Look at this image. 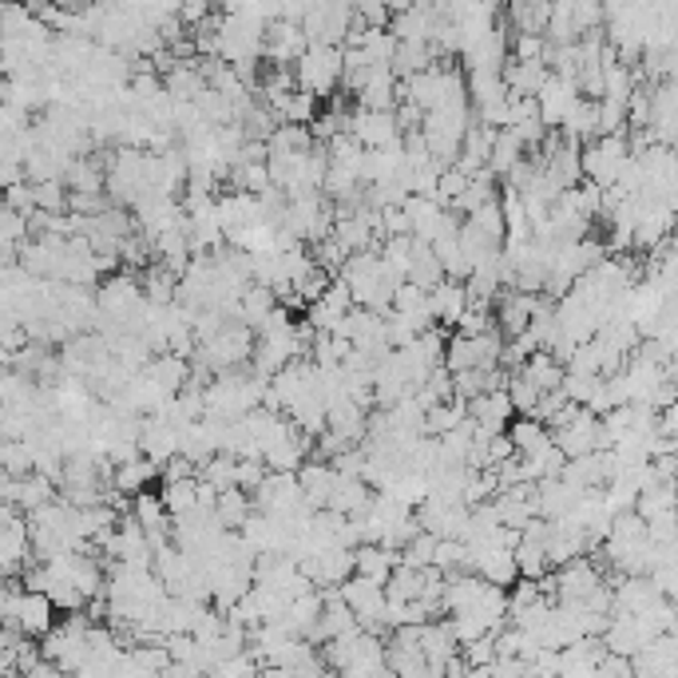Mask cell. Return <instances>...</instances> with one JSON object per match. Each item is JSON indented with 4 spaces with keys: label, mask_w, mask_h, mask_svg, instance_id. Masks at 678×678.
<instances>
[{
    "label": "cell",
    "mask_w": 678,
    "mask_h": 678,
    "mask_svg": "<svg viewBox=\"0 0 678 678\" xmlns=\"http://www.w3.org/2000/svg\"><path fill=\"white\" fill-rule=\"evenodd\" d=\"M337 476H342V472L334 469V461H322V456H314V461H306L298 469L302 492H306V500L314 508H330L334 489H337Z\"/></svg>",
    "instance_id": "18"
},
{
    "label": "cell",
    "mask_w": 678,
    "mask_h": 678,
    "mask_svg": "<svg viewBox=\"0 0 678 678\" xmlns=\"http://www.w3.org/2000/svg\"><path fill=\"white\" fill-rule=\"evenodd\" d=\"M469 416L480 429H489V433H508V425L515 421V401L512 393H508V385H497V390L472 397Z\"/></svg>",
    "instance_id": "14"
},
{
    "label": "cell",
    "mask_w": 678,
    "mask_h": 678,
    "mask_svg": "<svg viewBox=\"0 0 678 678\" xmlns=\"http://www.w3.org/2000/svg\"><path fill=\"white\" fill-rule=\"evenodd\" d=\"M278 306L282 302H278V294H274V286H266V282H250L246 294H243V302H238V322H246L250 330H258Z\"/></svg>",
    "instance_id": "24"
},
{
    "label": "cell",
    "mask_w": 678,
    "mask_h": 678,
    "mask_svg": "<svg viewBox=\"0 0 678 678\" xmlns=\"http://www.w3.org/2000/svg\"><path fill=\"white\" fill-rule=\"evenodd\" d=\"M552 579H556V599H560V603H579V599H588L591 591H596L599 583H603L607 571H603V563H599V560L576 556L571 563L556 568Z\"/></svg>",
    "instance_id": "9"
},
{
    "label": "cell",
    "mask_w": 678,
    "mask_h": 678,
    "mask_svg": "<svg viewBox=\"0 0 678 678\" xmlns=\"http://www.w3.org/2000/svg\"><path fill=\"white\" fill-rule=\"evenodd\" d=\"M334 278H337L334 271H326V266H322V263H314V271H309L306 278H302L294 289H298L302 302H306V306H309V302H317V298H322V294H326L330 282H334Z\"/></svg>",
    "instance_id": "39"
},
{
    "label": "cell",
    "mask_w": 678,
    "mask_h": 678,
    "mask_svg": "<svg viewBox=\"0 0 678 678\" xmlns=\"http://www.w3.org/2000/svg\"><path fill=\"white\" fill-rule=\"evenodd\" d=\"M659 433L662 436H678V397L659 413Z\"/></svg>",
    "instance_id": "41"
},
{
    "label": "cell",
    "mask_w": 678,
    "mask_h": 678,
    "mask_svg": "<svg viewBox=\"0 0 678 678\" xmlns=\"http://www.w3.org/2000/svg\"><path fill=\"white\" fill-rule=\"evenodd\" d=\"M579 96H583V91H579V80H576V76L552 72V80L543 83L540 96H535V100H540V119H543L548 127H552V131H560L563 119L571 116V108H576Z\"/></svg>",
    "instance_id": "11"
},
{
    "label": "cell",
    "mask_w": 678,
    "mask_h": 678,
    "mask_svg": "<svg viewBox=\"0 0 678 678\" xmlns=\"http://www.w3.org/2000/svg\"><path fill=\"white\" fill-rule=\"evenodd\" d=\"M215 515L223 520V528H243L246 520L254 515V492L246 489H223L218 492V504H215Z\"/></svg>",
    "instance_id": "29"
},
{
    "label": "cell",
    "mask_w": 678,
    "mask_h": 678,
    "mask_svg": "<svg viewBox=\"0 0 678 678\" xmlns=\"http://www.w3.org/2000/svg\"><path fill=\"white\" fill-rule=\"evenodd\" d=\"M416 515H421V528H429V532L441 535V540H449V535L452 540H464L472 508L469 504H444V500L429 497L425 504L416 508Z\"/></svg>",
    "instance_id": "13"
},
{
    "label": "cell",
    "mask_w": 678,
    "mask_h": 678,
    "mask_svg": "<svg viewBox=\"0 0 678 678\" xmlns=\"http://www.w3.org/2000/svg\"><path fill=\"white\" fill-rule=\"evenodd\" d=\"M469 421V401L464 397H452V401H441V405L429 409L425 416V433L429 436H444L449 429H461Z\"/></svg>",
    "instance_id": "30"
},
{
    "label": "cell",
    "mask_w": 678,
    "mask_h": 678,
    "mask_svg": "<svg viewBox=\"0 0 678 678\" xmlns=\"http://www.w3.org/2000/svg\"><path fill=\"white\" fill-rule=\"evenodd\" d=\"M433 250L441 254L444 274H449V278L464 282V278H469V274H472L469 254H464V246H461V230H456V235H449V238H436V243H433Z\"/></svg>",
    "instance_id": "33"
},
{
    "label": "cell",
    "mask_w": 678,
    "mask_h": 678,
    "mask_svg": "<svg viewBox=\"0 0 678 678\" xmlns=\"http://www.w3.org/2000/svg\"><path fill=\"white\" fill-rule=\"evenodd\" d=\"M401 568L397 548H385V543H357V576H370L377 583H390V576Z\"/></svg>",
    "instance_id": "23"
},
{
    "label": "cell",
    "mask_w": 678,
    "mask_h": 678,
    "mask_svg": "<svg viewBox=\"0 0 678 678\" xmlns=\"http://www.w3.org/2000/svg\"><path fill=\"white\" fill-rule=\"evenodd\" d=\"M512 56L515 60H548V37L543 32H515Z\"/></svg>",
    "instance_id": "40"
},
{
    "label": "cell",
    "mask_w": 678,
    "mask_h": 678,
    "mask_svg": "<svg viewBox=\"0 0 678 678\" xmlns=\"http://www.w3.org/2000/svg\"><path fill=\"white\" fill-rule=\"evenodd\" d=\"M373 497H377V489H373L370 480L342 472V476H337V489H334L330 508H337V512H345V515H362L365 508L373 504Z\"/></svg>",
    "instance_id": "21"
},
{
    "label": "cell",
    "mask_w": 678,
    "mask_h": 678,
    "mask_svg": "<svg viewBox=\"0 0 678 678\" xmlns=\"http://www.w3.org/2000/svg\"><path fill=\"white\" fill-rule=\"evenodd\" d=\"M342 596L350 599L353 616H357V623H362L365 631L390 635V627H385V607H390L385 583H377V579H370V576H350L342 583Z\"/></svg>",
    "instance_id": "5"
},
{
    "label": "cell",
    "mask_w": 678,
    "mask_h": 678,
    "mask_svg": "<svg viewBox=\"0 0 678 678\" xmlns=\"http://www.w3.org/2000/svg\"><path fill=\"white\" fill-rule=\"evenodd\" d=\"M469 183H472V171H464L461 164H449L441 171V187H436V199L441 203H456L469 190Z\"/></svg>",
    "instance_id": "38"
},
{
    "label": "cell",
    "mask_w": 678,
    "mask_h": 678,
    "mask_svg": "<svg viewBox=\"0 0 678 678\" xmlns=\"http://www.w3.org/2000/svg\"><path fill=\"white\" fill-rule=\"evenodd\" d=\"M508 393H512V401H515V413H528V416L535 413V405H540V397H543L540 385L528 381L520 370H512V377H508Z\"/></svg>",
    "instance_id": "37"
},
{
    "label": "cell",
    "mask_w": 678,
    "mask_h": 678,
    "mask_svg": "<svg viewBox=\"0 0 678 678\" xmlns=\"http://www.w3.org/2000/svg\"><path fill=\"white\" fill-rule=\"evenodd\" d=\"M32 560H37V548H32V524H28V512H20L17 504H4L0 568H4V576H20Z\"/></svg>",
    "instance_id": "6"
},
{
    "label": "cell",
    "mask_w": 678,
    "mask_h": 678,
    "mask_svg": "<svg viewBox=\"0 0 678 678\" xmlns=\"http://www.w3.org/2000/svg\"><path fill=\"white\" fill-rule=\"evenodd\" d=\"M56 611H60V607L52 603L48 591L24 588V596H20V603H17V627L24 635H32V639H45V635L56 627Z\"/></svg>",
    "instance_id": "16"
},
{
    "label": "cell",
    "mask_w": 678,
    "mask_h": 678,
    "mask_svg": "<svg viewBox=\"0 0 678 678\" xmlns=\"http://www.w3.org/2000/svg\"><path fill=\"white\" fill-rule=\"evenodd\" d=\"M199 476L210 480L218 492L238 489V456H230V452H218V456H210L207 464H199Z\"/></svg>",
    "instance_id": "35"
},
{
    "label": "cell",
    "mask_w": 678,
    "mask_h": 678,
    "mask_svg": "<svg viewBox=\"0 0 678 678\" xmlns=\"http://www.w3.org/2000/svg\"><path fill=\"white\" fill-rule=\"evenodd\" d=\"M469 286L456 278H444L441 286L429 289V306H433V317L441 330H456L461 326L464 309H469Z\"/></svg>",
    "instance_id": "17"
},
{
    "label": "cell",
    "mask_w": 678,
    "mask_h": 678,
    "mask_svg": "<svg viewBox=\"0 0 678 678\" xmlns=\"http://www.w3.org/2000/svg\"><path fill=\"white\" fill-rule=\"evenodd\" d=\"M504 80L512 96H540V88L552 80V63L548 60H508L504 63Z\"/></svg>",
    "instance_id": "20"
},
{
    "label": "cell",
    "mask_w": 678,
    "mask_h": 678,
    "mask_svg": "<svg viewBox=\"0 0 678 678\" xmlns=\"http://www.w3.org/2000/svg\"><path fill=\"white\" fill-rule=\"evenodd\" d=\"M254 345H258V330H250L246 322H226L215 337L199 342V353H195L190 362L203 365V370H210V373L238 370V365H250Z\"/></svg>",
    "instance_id": "1"
},
{
    "label": "cell",
    "mask_w": 678,
    "mask_h": 678,
    "mask_svg": "<svg viewBox=\"0 0 678 678\" xmlns=\"http://www.w3.org/2000/svg\"><path fill=\"white\" fill-rule=\"evenodd\" d=\"M497 136H500V127H489V124H472L469 127V136H464V151H461V159L456 164L464 167V171H472L476 175L480 167H489V159H492V147H497Z\"/></svg>",
    "instance_id": "22"
},
{
    "label": "cell",
    "mask_w": 678,
    "mask_h": 678,
    "mask_svg": "<svg viewBox=\"0 0 678 678\" xmlns=\"http://www.w3.org/2000/svg\"><path fill=\"white\" fill-rule=\"evenodd\" d=\"M298 88L314 91L317 100H330L345 80V48L342 45H309L294 63Z\"/></svg>",
    "instance_id": "2"
},
{
    "label": "cell",
    "mask_w": 678,
    "mask_h": 678,
    "mask_svg": "<svg viewBox=\"0 0 678 678\" xmlns=\"http://www.w3.org/2000/svg\"><path fill=\"white\" fill-rule=\"evenodd\" d=\"M560 131L568 139H576V144H591V139L599 136V100H591V96H579L576 108H571V116L563 119Z\"/></svg>",
    "instance_id": "25"
},
{
    "label": "cell",
    "mask_w": 678,
    "mask_h": 678,
    "mask_svg": "<svg viewBox=\"0 0 678 678\" xmlns=\"http://www.w3.org/2000/svg\"><path fill=\"white\" fill-rule=\"evenodd\" d=\"M421 651H425V659H429V675H444L452 655L464 651V642L456 639L449 619H444V623H433V619H429V623H421Z\"/></svg>",
    "instance_id": "15"
},
{
    "label": "cell",
    "mask_w": 678,
    "mask_h": 678,
    "mask_svg": "<svg viewBox=\"0 0 678 678\" xmlns=\"http://www.w3.org/2000/svg\"><path fill=\"white\" fill-rule=\"evenodd\" d=\"M631 144H627L623 131H611V136H596L591 144H583V179L599 183V187H616L619 171L631 159Z\"/></svg>",
    "instance_id": "4"
},
{
    "label": "cell",
    "mask_w": 678,
    "mask_h": 678,
    "mask_svg": "<svg viewBox=\"0 0 678 678\" xmlns=\"http://www.w3.org/2000/svg\"><path fill=\"white\" fill-rule=\"evenodd\" d=\"M139 449L164 469L171 456H179V425H167L159 416H144V433H139Z\"/></svg>",
    "instance_id": "19"
},
{
    "label": "cell",
    "mask_w": 678,
    "mask_h": 678,
    "mask_svg": "<svg viewBox=\"0 0 678 678\" xmlns=\"http://www.w3.org/2000/svg\"><path fill=\"white\" fill-rule=\"evenodd\" d=\"M444 278H449V274H444L441 254L433 250V243H421V238H416V246H413V266H409V282H416V286L433 289V286H441Z\"/></svg>",
    "instance_id": "28"
},
{
    "label": "cell",
    "mask_w": 678,
    "mask_h": 678,
    "mask_svg": "<svg viewBox=\"0 0 678 678\" xmlns=\"http://www.w3.org/2000/svg\"><path fill=\"white\" fill-rule=\"evenodd\" d=\"M0 492H4V504H17L20 512H37L48 500L60 497V484L52 476H45V472H28V476H9L4 472V489Z\"/></svg>",
    "instance_id": "10"
},
{
    "label": "cell",
    "mask_w": 678,
    "mask_h": 678,
    "mask_svg": "<svg viewBox=\"0 0 678 678\" xmlns=\"http://www.w3.org/2000/svg\"><path fill=\"white\" fill-rule=\"evenodd\" d=\"M436 543H441V535H433L429 528H421V532L401 548V563H409V568H429L433 556H436Z\"/></svg>",
    "instance_id": "36"
},
{
    "label": "cell",
    "mask_w": 678,
    "mask_h": 678,
    "mask_svg": "<svg viewBox=\"0 0 678 678\" xmlns=\"http://www.w3.org/2000/svg\"><path fill=\"white\" fill-rule=\"evenodd\" d=\"M350 136L362 147H393L405 139V127L397 119V108H353L350 116Z\"/></svg>",
    "instance_id": "7"
},
{
    "label": "cell",
    "mask_w": 678,
    "mask_h": 678,
    "mask_svg": "<svg viewBox=\"0 0 678 678\" xmlns=\"http://www.w3.org/2000/svg\"><path fill=\"white\" fill-rule=\"evenodd\" d=\"M508 436H512L515 452H540L543 444L556 441L552 425H548V421H540V416H528V413H520L512 425H508Z\"/></svg>",
    "instance_id": "27"
},
{
    "label": "cell",
    "mask_w": 678,
    "mask_h": 678,
    "mask_svg": "<svg viewBox=\"0 0 678 678\" xmlns=\"http://www.w3.org/2000/svg\"><path fill=\"white\" fill-rule=\"evenodd\" d=\"M159 472H164V469H159L151 456H136V461L116 464V472H111V484H116L119 492H127V497H136V492H144L147 484L159 476Z\"/></svg>",
    "instance_id": "26"
},
{
    "label": "cell",
    "mask_w": 678,
    "mask_h": 678,
    "mask_svg": "<svg viewBox=\"0 0 678 678\" xmlns=\"http://www.w3.org/2000/svg\"><path fill=\"white\" fill-rule=\"evenodd\" d=\"M0 464H4L9 476H28V472H37V441H4Z\"/></svg>",
    "instance_id": "34"
},
{
    "label": "cell",
    "mask_w": 678,
    "mask_h": 678,
    "mask_svg": "<svg viewBox=\"0 0 678 678\" xmlns=\"http://www.w3.org/2000/svg\"><path fill=\"white\" fill-rule=\"evenodd\" d=\"M298 563L317 588H342L345 579L357 576V548H350V543H330V548H322V552L306 556V560Z\"/></svg>",
    "instance_id": "8"
},
{
    "label": "cell",
    "mask_w": 678,
    "mask_h": 678,
    "mask_svg": "<svg viewBox=\"0 0 678 678\" xmlns=\"http://www.w3.org/2000/svg\"><path fill=\"white\" fill-rule=\"evenodd\" d=\"M309 48V37L302 20H271L266 24V63H298V56Z\"/></svg>",
    "instance_id": "12"
},
{
    "label": "cell",
    "mask_w": 678,
    "mask_h": 678,
    "mask_svg": "<svg viewBox=\"0 0 678 678\" xmlns=\"http://www.w3.org/2000/svg\"><path fill=\"white\" fill-rule=\"evenodd\" d=\"M464 76H469L472 108H484V104H497V100H504V96H512L504 72H464Z\"/></svg>",
    "instance_id": "32"
},
{
    "label": "cell",
    "mask_w": 678,
    "mask_h": 678,
    "mask_svg": "<svg viewBox=\"0 0 678 678\" xmlns=\"http://www.w3.org/2000/svg\"><path fill=\"white\" fill-rule=\"evenodd\" d=\"M159 497H164L167 512L183 515L190 508H199V476H187V480H164L159 484Z\"/></svg>",
    "instance_id": "31"
},
{
    "label": "cell",
    "mask_w": 678,
    "mask_h": 678,
    "mask_svg": "<svg viewBox=\"0 0 678 678\" xmlns=\"http://www.w3.org/2000/svg\"><path fill=\"white\" fill-rule=\"evenodd\" d=\"M508 334L504 330H489V334H452L449 353H444V365L452 373L461 370H497L500 357H504Z\"/></svg>",
    "instance_id": "3"
}]
</instances>
